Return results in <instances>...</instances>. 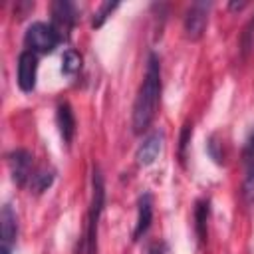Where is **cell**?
<instances>
[{
	"instance_id": "obj_8",
	"label": "cell",
	"mask_w": 254,
	"mask_h": 254,
	"mask_svg": "<svg viewBox=\"0 0 254 254\" xmlns=\"http://www.w3.org/2000/svg\"><path fill=\"white\" fill-rule=\"evenodd\" d=\"M36 77H38V58L34 52L24 50L18 56V85H20V89L26 93L34 91Z\"/></svg>"
},
{
	"instance_id": "obj_16",
	"label": "cell",
	"mask_w": 254,
	"mask_h": 254,
	"mask_svg": "<svg viewBox=\"0 0 254 254\" xmlns=\"http://www.w3.org/2000/svg\"><path fill=\"white\" fill-rule=\"evenodd\" d=\"M190 135H192V123L187 121V123L183 125L181 139H179V159H181V163H185V159H187V147H189V143H190Z\"/></svg>"
},
{
	"instance_id": "obj_1",
	"label": "cell",
	"mask_w": 254,
	"mask_h": 254,
	"mask_svg": "<svg viewBox=\"0 0 254 254\" xmlns=\"http://www.w3.org/2000/svg\"><path fill=\"white\" fill-rule=\"evenodd\" d=\"M159 97H161V64H159L157 54H149L145 79H143V83L137 91L135 103H133L131 127H133L135 135H141L151 125V121L157 113Z\"/></svg>"
},
{
	"instance_id": "obj_2",
	"label": "cell",
	"mask_w": 254,
	"mask_h": 254,
	"mask_svg": "<svg viewBox=\"0 0 254 254\" xmlns=\"http://www.w3.org/2000/svg\"><path fill=\"white\" fill-rule=\"evenodd\" d=\"M91 204H89V214H87V230L83 238L85 254H97V228H99V218L103 212L105 204V185L99 169H93L91 175Z\"/></svg>"
},
{
	"instance_id": "obj_14",
	"label": "cell",
	"mask_w": 254,
	"mask_h": 254,
	"mask_svg": "<svg viewBox=\"0 0 254 254\" xmlns=\"http://www.w3.org/2000/svg\"><path fill=\"white\" fill-rule=\"evenodd\" d=\"M79 69H81V56L75 50H65L62 56V73L71 77Z\"/></svg>"
},
{
	"instance_id": "obj_19",
	"label": "cell",
	"mask_w": 254,
	"mask_h": 254,
	"mask_svg": "<svg viewBox=\"0 0 254 254\" xmlns=\"http://www.w3.org/2000/svg\"><path fill=\"white\" fill-rule=\"evenodd\" d=\"M242 159L246 165L254 163V129L250 133V137L246 139V145H244V151H242Z\"/></svg>"
},
{
	"instance_id": "obj_11",
	"label": "cell",
	"mask_w": 254,
	"mask_h": 254,
	"mask_svg": "<svg viewBox=\"0 0 254 254\" xmlns=\"http://www.w3.org/2000/svg\"><path fill=\"white\" fill-rule=\"evenodd\" d=\"M56 123H58V129H60V135H62L64 143L69 145L73 135H75V117H73V111H71L69 103H60L58 105Z\"/></svg>"
},
{
	"instance_id": "obj_6",
	"label": "cell",
	"mask_w": 254,
	"mask_h": 254,
	"mask_svg": "<svg viewBox=\"0 0 254 254\" xmlns=\"http://www.w3.org/2000/svg\"><path fill=\"white\" fill-rule=\"evenodd\" d=\"M8 169H10V175H12V181L18 185V187H24L30 179H32V153L26 151V149H14L8 153Z\"/></svg>"
},
{
	"instance_id": "obj_15",
	"label": "cell",
	"mask_w": 254,
	"mask_h": 254,
	"mask_svg": "<svg viewBox=\"0 0 254 254\" xmlns=\"http://www.w3.org/2000/svg\"><path fill=\"white\" fill-rule=\"evenodd\" d=\"M117 6H119V2H103V4L99 6V10L95 12L91 26H93V28H99V26H103V22H105V20L111 16V12H113Z\"/></svg>"
},
{
	"instance_id": "obj_10",
	"label": "cell",
	"mask_w": 254,
	"mask_h": 254,
	"mask_svg": "<svg viewBox=\"0 0 254 254\" xmlns=\"http://www.w3.org/2000/svg\"><path fill=\"white\" fill-rule=\"evenodd\" d=\"M137 224H135V230H133V240H141V236L147 234V230L151 228V222H153V196L151 192H143L139 196V202H137Z\"/></svg>"
},
{
	"instance_id": "obj_18",
	"label": "cell",
	"mask_w": 254,
	"mask_h": 254,
	"mask_svg": "<svg viewBox=\"0 0 254 254\" xmlns=\"http://www.w3.org/2000/svg\"><path fill=\"white\" fill-rule=\"evenodd\" d=\"M218 147H220V143L216 141V137H210L208 143H206V151H208V155L212 157V161H214L216 165H222V163H224V157H222V153L218 151Z\"/></svg>"
},
{
	"instance_id": "obj_4",
	"label": "cell",
	"mask_w": 254,
	"mask_h": 254,
	"mask_svg": "<svg viewBox=\"0 0 254 254\" xmlns=\"http://www.w3.org/2000/svg\"><path fill=\"white\" fill-rule=\"evenodd\" d=\"M210 6H212L210 2H194L187 10L185 20H183V30H185V36L190 42H196V40L202 38L204 30H206V24H208Z\"/></svg>"
},
{
	"instance_id": "obj_3",
	"label": "cell",
	"mask_w": 254,
	"mask_h": 254,
	"mask_svg": "<svg viewBox=\"0 0 254 254\" xmlns=\"http://www.w3.org/2000/svg\"><path fill=\"white\" fill-rule=\"evenodd\" d=\"M60 42H62L60 34L54 30L52 24H46V22L30 24L24 34V46L34 54H52Z\"/></svg>"
},
{
	"instance_id": "obj_20",
	"label": "cell",
	"mask_w": 254,
	"mask_h": 254,
	"mask_svg": "<svg viewBox=\"0 0 254 254\" xmlns=\"http://www.w3.org/2000/svg\"><path fill=\"white\" fill-rule=\"evenodd\" d=\"M244 6H246V2H232V4H230L232 10H242Z\"/></svg>"
},
{
	"instance_id": "obj_7",
	"label": "cell",
	"mask_w": 254,
	"mask_h": 254,
	"mask_svg": "<svg viewBox=\"0 0 254 254\" xmlns=\"http://www.w3.org/2000/svg\"><path fill=\"white\" fill-rule=\"evenodd\" d=\"M16 236H18V216L10 204H4L0 212V254H12Z\"/></svg>"
},
{
	"instance_id": "obj_5",
	"label": "cell",
	"mask_w": 254,
	"mask_h": 254,
	"mask_svg": "<svg viewBox=\"0 0 254 254\" xmlns=\"http://www.w3.org/2000/svg\"><path fill=\"white\" fill-rule=\"evenodd\" d=\"M77 20L75 4L69 0H56L52 2V26L60 34L62 40L69 38V32Z\"/></svg>"
},
{
	"instance_id": "obj_12",
	"label": "cell",
	"mask_w": 254,
	"mask_h": 254,
	"mask_svg": "<svg viewBox=\"0 0 254 254\" xmlns=\"http://www.w3.org/2000/svg\"><path fill=\"white\" fill-rule=\"evenodd\" d=\"M208 216H210V202L206 198H202L194 206V232H196L198 244H202L204 238H206V222H208Z\"/></svg>"
},
{
	"instance_id": "obj_17",
	"label": "cell",
	"mask_w": 254,
	"mask_h": 254,
	"mask_svg": "<svg viewBox=\"0 0 254 254\" xmlns=\"http://www.w3.org/2000/svg\"><path fill=\"white\" fill-rule=\"evenodd\" d=\"M242 194H244V198H246L248 204H254V163L248 165L244 187H242Z\"/></svg>"
},
{
	"instance_id": "obj_9",
	"label": "cell",
	"mask_w": 254,
	"mask_h": 254,
	"mask_svg": "<svg viewBox=\"0 0 254 254\" xmlns=\"http://www.w3.org/2000/svg\"><path fill=\"white\" fill-rule=\"evenodd\" d=\"M163 139H165V135L159 129L153 131V133H149L143 139V143L137 147V153H135V159H137V163L141 167H149V165L155 163V159L159 157V153L163 149Z\"/></svg>"
},
{
	"instance_id": "obj_13",
	"label": "cell",
	"mask_w": 254,
	"mask_h": 254,
	"mask_svg": "<svg viewBox=\"0 0 254 254\" xmlns=\"http://www.w3.org/2000/svg\"><path fill=\"white\" fill-rule=\"evenodd\" d=\"M54 179H56V173H54L52 169H38V171L32 175V179H30V189H32V192L42 194L44 190H48V189L52 187Z\"/></svg>"
}]
</instances>
